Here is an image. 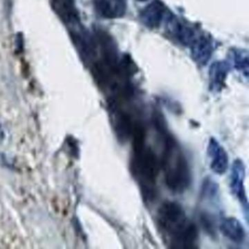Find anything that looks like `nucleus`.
I'll list each match as a JSON object with an SVG mask.
<instances>
[{
	"label": "nucleus",
	"mask_w": 249,
	"mask_h": 249,
	"mask_svg": "<svg viewBox=\"0 0 249 249\" xmlns=\"http://www.w3.org/2000/svg\"><path fill=\"white\" fill-rule=\"evenodd\" d=\"M160 167L164 171L166 186L172 192L182 193L190 186L192 173L189 161L179 151L177 142L164 145Z\"/></svg>",
	"instance_id": "obj_1"
},
{
	"label": "nucleus",
	"mask_w": 249,
	"mask_h": 249,
	"mask_svg": "<svg viewBox=\"0 0 249 249\" xmlns=\"http://www.w3.org/2000/svg\"><path fill=\"white\" fill-rule=\"evenodd\" d=\"M157 220L162 231L170 236L174 248H178L192 224L186 218L181 205L173 201H167L161 205Z\"/></svg>",
	"instance_id": "obj_2"
},
{
	"label": "nucleus",
	"mask_w": 249,
	"mask_h": 249,
	"mask_svg": "<svg viewBox=\"0 0 249 249\" xmlns=\"http://www.w3.org/2000/svg\"><path fill=\"white\" fill-rule=\"evenodd\" d=\"M208 154L211 160V170L216 174H224L228 168V155L224 148L213 138L210 141Z\"/></svg>",
	"instance_id": "obj_3"
},
{
	"label": "nucleus",
	"mask_w": 249,
	"mask_h": 249,
	"mask_svg": "<svg viewBox=\"0 0 249 249\" xmlns=\"http://www.w3.org/2000/svg\"><path fill=\"white\" fill-rule=\"evenodd\" d=\"M220 230L226 237L235 243H241L246 237V230L240 221L233 217L224 218L220 224Z\"/></svg>",
	"instance_id": "obj_4"
},
{
	"label": "nucleus",
	"mask_w": 249,
	"mask_h": 249,
	"mask_svg": "<svg viewBox=\"0 0 249 249\" xmlns=\"http://www.w3.org/2000/svg\"><path fill=\"white\" fill-rule=\"evenodd\" d=\"M130 116L125 112H118L114 121V129L117 138L125 141L131 137L134 127Z\"/></svg>",
	"instance_id": "obj_5"
},
{
	"label": "nucleus",
	"mask_w": 249,
	"mask_h": 249,
	"mask_svg": "<svg viewBox=\"0 0 249 249\" xmlns=\"http://www.w3.org/2000/svg\"><path fill=\"white\" fill-rule=\"evenodd\" d=\"M243 176H244V168H243V164L240 161H237L234 164L232 173L231 175V187L232 192L238 199L242 202L247 203V198L243 188Z\"/></svg>",
	"instance_id": "obj_6"
},
{
	"label": "nucleus",
	"mask_w": 249,
	"mask_h": 249,
	"mask_svg": "<svg viewBox=\"0 0 249 249\" xmlns=\"http://www.w3.org/2000/svg\"><path fill=\"white\" fill-rule=\"evenodd\" d=\"M53 8L62 18L72 19L73 17V0H53Z\"/></svg>",
	"instance_id": "obj_7"
}]
</instances>
